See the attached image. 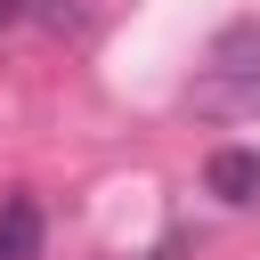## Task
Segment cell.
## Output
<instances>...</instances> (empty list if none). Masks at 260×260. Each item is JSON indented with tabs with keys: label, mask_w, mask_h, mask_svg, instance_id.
<instances>
[{
	"label": "cell",
	"mask_w": 260,
	"mask_h": 260,
	"mask_svg": "<svg viewBox=\"0 0 260 260\" xmlns=\"http://www.w3.org/2000/svg\"><path fill=\"white\" fill-rule=\"evenodd\" d=\"M252 98H260V24H228V32L211 41V65H203V81H195V106L244 114Z\"/></svg>",
	"instance_id": "obj_1"
},
{
	"label": "cell",
	"mask_w": 260,
	"mask_h": 260,
	"mask_svg": "<svg viewBox=\"0 0 260 260\" xmlns=\"http://www.w3.org/2000/svg\"><path fill=\"white\" fill-rule=\"evenodd\" d=\"M203 187H211L219 203H252V195H260V154H252V146H219V154L203 162Z\"/></svg>",
	"instance_id": "obj_2"
},
{
	"label": "cell",
	"mask_w": 260,
	"mask_h": 260,
	"mask_svg": "<svg viewBox=\"0 0 260 260\" xmlns=\"http://www.w3.org/2000/svg\"><path fill=\"white\" fill-rule=\"evenodd\" d=\"M41 252V211H32V195H8L0 203V260H32Z\"/></svg>",
	"instance_id": "obj_3"
},
{
	"label": "cell",
	"mask_w": 260,
	"mask_h": 260,
	"mask_svg": "<svg viewBox=\"0 0 260 260\" xmlns=\"http://www.w3.org/2000/svg\"><path fill=\"white\" fill-rule=\"evenodd\" d=\"M16 16H24V0H0V24H16Z\"/></svg>",
	"instance_id": "obj_4"
}]
</instances>
